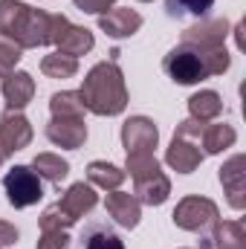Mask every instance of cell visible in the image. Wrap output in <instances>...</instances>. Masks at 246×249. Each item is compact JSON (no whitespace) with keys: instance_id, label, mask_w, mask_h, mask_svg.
I'll return each mask as SVG.
<instances>
[{"instance_id":"obj_9","label":"cell","mask_w":246,"mask_h":249,"mask_svg":"<svg viewBox=\"0 0 246 249\" xmlns=\"http://www.w3.org/2000/svg\"><path fill=\"white\" fill-rule=\"evenodd\" d=\"M246 160L244 154H235L232 160H226L220 165V186L229 197V206L235 212H244L246 209Z\"/></svg>"},{"instance_id":"obj_20","label":"cell","mask_w":246,"mask_h":249,"mask_svg":"<svg viewBox=\"0 0 246 249\" xmlns=\"http://www.w3.org/2000/svg\"><path fill=\"white\" fill-rule=\"evenodd\" d=\"M235 139H238V133H235V127L226 122H217V124H203V130H200V139H197V145H203V154H220V151H226V148H232L235 145Z\"/></svg>"},{"instance_id":"obj_8","label":"cell","mask_w":246,"mask_h":249,"mask_svg":"<svg viewBox=\"0 0 246 249\" xmlns=\"http://www.w3.org/2000/svg\"><path fill=\"white\" fill-rule=\"evenodd\" d=\"M159 142V130L148 116H130L122 124V145L127 154H154Z\"/></svg>"},{"instance_id":"obj_10","label":"cell","mask_w":246,"mask_h":249,"mask_svg":"<svg viewBox=\"0 0 246 249\" xmlns=\"http://www.w3.org/2000/svg\"><path fill=\"white\" fill-rule=\"evenodd\" d=\"M96 203H99V194H96V188L90 186V183H72L55 206H58V212L70 223H78V217H84L87 212H93Z\"/></svg>"},{"instance_id":"obj_21","label":"cell","mask_w":246,"mask_h":249,"mask_svg":"<svg viewBox=\"0 0 246 249\" xmlns=\"http://www.w3.org/2000/svg\"><path fill=\"white\" fill-rule=\"evenodd\" d=\"M188 113L197 122H211V119H217L223 113V99L214 90H200V93H194L188 99Z\"/></svg>"},{"instance_id":"obj_18","label":"cell","mask_w":246,"mask_h":249,"mask_svg":"<svg viewBox=\"0 0 246 249\" xmlns=\"http://www.w3.org/2000/svg\"><path fill=\"white\" fill-rule=\"evenodd\" d=\"M35 96V78L23 70H15L3 78V99L9 105V110H23Z\"/></svg>"},{"instance_id":"obj_22","label":"cell","mask_w":246,"mask_h":249,"mask_svg":"<svg viewBox=\"0 0 246 249\" xmlns=\"http://www.w3.org/2000/svg\"><path fill=\"white\" fill-rule=\"evenodd\" d=\"M124 174L122 168H116V165H110V162H102V160H96V162H90L87 165V180H90V186L96 188H105V191H116V188L124 183Z\"/></svg>"},{"instance_id":"obj_12","label":"cell","mask_w":246,"mask_h":249,"mask_svg":"<svg viewBox=\"0 0 246 249\" xmlns=\"http://www.w3.org/2000/svg\"><path fill=\"white\" fill-rule=\"evenodd\" d=\"M47 139L58 148L78 151L87 142V124L84 119H70V116H53L47 124Z\"/></svg>"},{"instance_id":"obj_13","label":"cell","mask_w":246,"mask_h":249,"mask_svg":"<svg viewBox=\"0 0 246 249\" xmlns=\"http://www.w3.org/2000/svg\"><path fill=\"white\" fill-rule=\"evenodd\" d=\"M229 35V20L226 18H214V20H200L194 26H188L180 38V44H194V47H206V50H214V47H223Z\"/></svg>"},{"instance_id":"obj_32","label":"cell","mask_w":246,"mask_h":249,"mask_svg":"<svg viewBox=\"0 0 246 249\" xmlns=\"http://www.w3.org/2000/svg\"><path fill=\"white\" fill-rule=\"evenodd\" d=\"M3 160H6V157H3V154H0V165H3Z\"/></svg>"},{"instance_id":"obj_34","label":"cell","mask_w":246,"mask_h":249,"mask_svg":"<svg viewBox=\"0 0 246 249\" xmlns=\"http://www.w3.org/2000/svg\"><path fill=\"white\" fill-rule=\"evenodd\" d=\"M197 249H209V247H197Z\"/></svg>"},{"instance_id":"obj_5","label":"cell","mask_w":246,"mask_h":249,"mask_svg":"<svg viewBox=\"0 0 246 249\" xmlns=\"http://www.w3.org/2000/svg\"><path fill=\"white\" fill-rule=\"evenodd\" d=\"M50 44L55 47V53H64L70 58H78V55H84V53L93 50L96 38H93L90 29L70 23L64 15H50Z\"/></svg>"},{"instance_id":"obj_19","label":"cell","mask_w":246,"mask_h":249,"mask_svg":"<svg viewBox=\"0 0 246 249\" xmlns=\"http://www.w3.org/2000/svg\"><path fill=\"white\" fill-rule=\"evenodd\" d=\"M81 249H124V241L107 220H93L81 232Z\"/></svg>"},{"instance_id":"obj_27","label":"cell","mask_w":246,"mask_h":249,"mask_svg":"<svg viewBox=\"0 0 246 249\" xmlns=\"http://www.w3.org/2000/svg\"><path fill=\"white\" fill-rule=\"evenodd\" d=\"M20 58H23V50L15 41H9V38L0 35V78H6L9 72H15V67L20 64Z\"/></svg>"},{"instance_id":"obj_31","label":"cell","mask_w":246,"mask_h":249,"mask_svg":"<svg viewBox=\"0 0 246 249\" xmlns=\"http://www.w3.org/2000/svg\"><path fill=\"white\" fill-rule=\"evenodd\" d=\"M18 238H20V232H18L12 223L0 220V249H3V247H15V244H18Z\"/></svg>"},{"instance_id":"obj_33","label":"cell","mask_w":246,"mask_h":249,"mask_svg":"<svg viewBox=\"0 0 246 249\" xmlns=\"http://www.w3.org/2000/svg\"><path fill=\"white\" fill-rule=\"evenodd\" d=\"M139 3H151V0H139Z\"/></svg>"},{"instance_id":"obj_4","label":"cell","mask_w":246,"mask_h":249,"mask_svg":"<svg viewBox=\"0 0 246 249\" xmlns=\"http://www.w3.org/2000/svg\"><path fill=\"white\" fill-rule=\"evenodd\" d=\"M174 226H180L185 232H197V235H209V229L217 223L220 212L214 206V200L209 197H200V194H191L183 197L174 209Z\"/></svg>"},{"instance_id":"obj_28","label":"cell","mask_w":246,"mask_h":249,"mask_svg":"<svg viewBox=\"0 0 246 249\" xmlns=\"http://www.w3.org/2000/svg\"><path fill=\"white\" fill-rule=\"evenodd\" d=\"M38 223H41V232H55V229H64V232H67V229L72 226L61 212H58V206H55V203L44 209V214H41V220H38Z\"/></svg>"},{"instance_id":"obj_1","label":"cell","mask_w":246,"mask_h":249,"mask_svg":"<svg viewBox=\"0 0 246 249\" xmlns=\"http://www.w3.org/2000/svg\"><path fill=\"white\" fill-rule=\"evenodd\" d=\"M232 67V55L226 47H194V44H177L165 58H162V72L174 84H200L206 78L223 75Z\"/></svg>"},{"instance_id":"obj_29","label":"cell","mask_w":246,"mask_h":249,"mask_svg":"<svg viewBox=\"0 0 246 249\" xmlns=\"http://www.w3.org/2000/svg\"><path fill=\"white\" fill-rule=\"evenodd\" d=\"M38 249H70V235H67L64 229H55V232H41Z\"/></svg>"},{"instance_id":"obj_17","label":"cell","mask_w":246,"mask_h":249,"mask_svg":"<svg viewBox=\"0 0 246 249\" xmlns=\"http://www.w3.org/2000/svg\"><path fill=\"white\" fill-rule=\"evenodd\" d=\"M105 209H107V214L124 226V229H136L139 226V217H142V203L133 197V194H127V191H107V200H105Z\"/></svg>"},{"instance_id":"obj_16","label":"cell","mask_w":246,"mask_h":249,"mask_svg":"<svg viewBox=\"0 0 246 249\" xmlns=\"http://www.w3.org/2000/svg\"><path fill=\"white\" fill-rule=\"evenodd\" d=\"M203 157H206V154L200 151V145L191 142V139H183V136H174L171 145H168V151H165V162H168L177 174H191V171H197L200 162H203Z\"/></svg>"},{"instance_id":"obj_14","label":"cell","mask_w":246,"mask_h":249,"mask_svg":"<svg viewBox=\"0 0 246 249\" xmlns=\"http://www.w3.org/2000/svg\"><path fill=\"white\" fill-rule=\"evenodd\" d=\"M139 26H142V15L136 9H130V6H124V9H107L105 15H99V29L107 32L116 41L136 35Z\"/></svg>"},{"instance_id":"obj_23","label":"cell","mask_w":246,"mask_h":249,"mask_svg":"<svg viewBox=\"0 0 246 249\" xmlns=\"http://www.w3.org/2000/svg\"><path fill=\"white\" fill-rule=\"evenodd\" d=\"M41 180H50V183H61L67 180V174H70V162L61 160L58 154H38L35 160H32V165H29Z\"/></svg>"},{"instance_id":"obj_30","label":"cell","mask_w":246,"mask_h":249,"mask_svg":"<svg viewBox=\"0 0 246 249\" xmlns=\"http://www.w3.org/2000/svg\"><path fill=\"white\" fill-rule=\"evenodd\" d=\"M75 9H81L84 15H105L116 0H72Z\"/></svg>"},{"instance_id":"obj_3","label":"cell","mask_w":246,"mask_h":249,"mask_svg":"<svg viewBox=\"0 0 246 249\" xmlns=\"http://www.w3.org/2000/svg\"><path fill=\"white\" fill-rule=\"evenodd\" d=\"M0 35L20 50L50 44V12H41L20 0H0Z\"/></svg>"},{"instance_id":"obj_2","label":"cell","mask_w":246,"mask_h":249,"mask_svg":"<svg viewBox=\"0 0 246 249\" xmlns=\"http://www.w3.org/2000/svg\"><path fill=\"white\" fill-rule=\"evenodd\" d=\"M81 99L84 107L96 116H119L127 107V87H124V75L119 64L113 61H99L81 84Z\"/></svg>"},{"instance_id":"obj_11","label":"cell","mask_w":246,"mask_h":249,"mask_svg":"<svg viewBox=\"0 0 246 249\" xmlns=\"http://www.w3.org/2000/svg\"><path fill=\"white\" fill-rule=\"evenodd\" d=\"M171 194V180L162 174V168H151L139 177H133V197L145 206H162Z\"/></svg>"},{"instance_id":"obj_24","label":"cell","mask_w":246,"mask_h":249,"mask_svg":"<svg viewBox=\"0 0 246 249\" xmlns=\"http://www.w3.org/2000/svg\"><path fill=\"white\" fill-rule=\"evenodd\" d=\"M50 110L53 116H70V119H84L87 107L78 90H64V93H53L50 99Z\"/></svg>"},{"instance_id":"obj_15","label":"cell","mask_w":246,"mask_h":249,"mask_svg":"<svg viewBox=\"0 0 246 249\" xmlns=\"http://www.w3.org/2000/svg\"><path fill=\"white\" fill-rule=\"evenodd\" d=\"M200 247L209 249H246V229L241 220H217L209 235H200Z\"/></svg>"},{"instance_id":"obj_25","label":"cell","mask_w":246,"mask_h":249,"mask_svg":"<svg viewBox=\"0 0 246 249\" xmlns=\"http://www.w3.org/2000/svg\"><path fill=\"white\" fill-rule=\"evenodd\" d=\"M41 72L47 78H72L78 72V58H70L64 53H50L41 58Z\"/></svg>"},{"instance_id":"obj_7","label":"cell","mask_w":246,"mask_h":249,"mask_svg":"<svg viewBox=\"0 0 246 249\" xmlns=\"http://www.w3.org/2000/svg\"><path fill=\"white\" fill-rule=\"evenodd\" d=\"M32 142V124L20 110H6L0 116V154L12 157Z\"/></svg>"},{"instance_id":"obj_26","label":"cell","mask_w":246,"mask_h":249,"mask_svg":"<svg viewBox=\"0 0 246 249\" xmlns=\"http://www.w3.org/2000/svg\"><path fill=\"white\" fill-rule=\"evenodd\" d=\"M211 6H214V0H165V15L168 18H183V15L206 18V12Z\"/></svg>"},{"instance_id":"obj_6","label":"cell","mask_w":246,"mask_h":249,"mask_svg":"<svg viewBox=\"0 0 246 249\" xmlns=\"http://www.w3.org/2000/svg\"><path fill=\"white\" fill-rule=\"evenodd\" d=\"M3 188H6L9 206H15V209H29V206H35L44 197V183L29 165L9 168L6 177H3Z\"/></svg>"}]
</instances>
